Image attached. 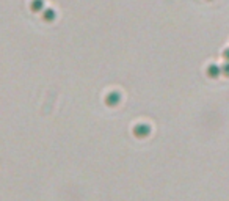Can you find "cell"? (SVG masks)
<instances>
[{
	"instance_id": "4",
	"label": "cell",
	"mask_w": 229,
	"mask_h": 201,
	"mask_svg": "<svg viewBox=\"0 0 229 201\" xmlns=\"http://www.w3.org/2000/svg\"><path fill=\"white\" fill-rule=\"evenodd\" d=\"M43 18H44V21H53L55 19V11L53 10H44Z\"/></svg>"
},
{
	"instance_id": "3",
	"label": "cell",
	"mask_w": 229,
	"mask_h": 201,
	"mask_svg": "<svg viewBox=\"0 0 229 201\" xmlns=\"http://www.w3.org/2000/svg\"><path fill=\"white\" fill-rule=\"evenodd\" d=\"M134 132H135V135H138V137H145V135L149 132V129H148L145 124H140V126H137V127H135V131H134Z\"/></svg>"
},
{
	"instance_id": "1",
	"label": "cell",
	"mask_w": 229,
	"mask_h": 201,
	"mask_svg": "<svg viewBox=\"0 0 229 201\" xmlns=\"http://www.w3.org/2000/svg\"><path fill=\"white\" fill-rule=\"evenodd\" d=\"M120 102V94L118 93H111L107 96V104L108 106H116Z\"/></svg>"
},
{
	"instance_id": "2",
	"label": "cell",
	"mask_w": 229,
	"mask_h": 201,
	"mask_svg": "<svg viewBox=\"0 0 229 201\" xmlns=\"http://www.w3.org/2000/svg\"><path fill=\"white\" fill-rule=\"evenodd\" d=\"M44 8V2L43 0H32V3H30V10L32 11H41Z\"/></svg>"
}]
</instances>
